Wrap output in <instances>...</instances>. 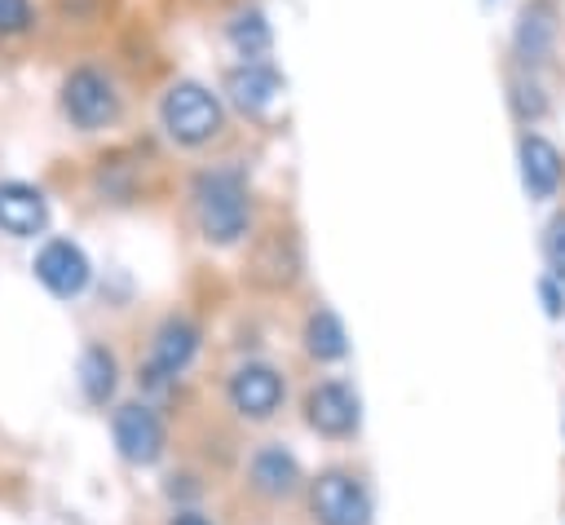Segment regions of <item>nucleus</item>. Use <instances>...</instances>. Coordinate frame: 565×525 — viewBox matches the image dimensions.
<instances>
[{
    "instance_id": "obj_1",
    "label": "nucleus",
    "mask_w": 565,
    "mask_h": 525,
    "mask_svg": "<svg viewBox=\"0 0 565 525\" xmlns=\"http://www.w3.org/2000/svg\"><path fill=\"white\" fill-rule=\"evenodd\" d=\"M190 203H194V221H199L207 243L230 247V243H238L247 234L252 199H247V176L238 168L199 172L194 185H190Z\"/></svg>"
},
{
    "instance_id": "obj_2",
    "label": "nucleus",
    "mask_w": 565,
    "mask_h": 525,
    "mask_svg": "<svg viewBox=\"0 0 565 525\" xmlns=\"http://www.w3.org/2000/svg\"><path fill=\"white\" fill-rule=\"evenodd\" d=\"M159 124L177 146H207L225 128V106L207 84L177 79L159 101Z\"/></svg>"
},
{
    "instance_id": "obj_3",
    "label": "nucleus",
    "mask_w": 565,
    "mask_h": 525,
    "mask_svg": "<svg viewBox=\"0 0 565 525\" xmlns=\"http://www.w3.org/2000/svg\"><path fill=\"white\" fill-rule=\"evenodd\" d=\"M62 115L79 128V132H97L110 128L119 119V88L102 66H75L62 79Z\"/></svg>"
},
{
    "instance_id": "obj_4",
    "label": "nucleus",
    "mask_w": 565,
    "mask_h": 525,
    "mask_svg": "<svg viewBox=\"0 0 565 525\" xmlns=\"http://www.w3.org/2000/svg\"><path fill=\"white\" fill-rule=\"evenodd\" d=\"M318 525H371V494L349 472H322L309 490Z\"/></svg>"
},
{
    "instance_id": "obj_5",
    "label": "nucleus",
    "mask_w": 565,
    "mask_h": 525,
    "mask_svg": "<svg viewBox=\"0 0 565 525\" xmlns=\"http://www.w3.org/2000/svg\"><path fill=\"white\" fill-rule=\"evenodd\" d=\"M194 353H199V326L185 322V318H168L150 340V357L141 366V384L146 388H163L168 379H177L190 366Z\"/></svg>"
},
{
    "instance_id": "obj_6",
    "label": "nucleus",
    "mask_w": 565,
    "mask_h": 525,
    "mask_svg": "<svg viewBox=\"0 0 565 525\" xmlns=\"http://www.w3.org/2000/svg\"><path fill=\"white\" fill-rule=\"evenodd\" d=\"M110 432H115V446H119V454L128 463H141L146 468V463H154L163 454V424L141 401H124L115 410V419H110Z\"/></svg>"
},
{
    "instance_id": "obj_7",
    "label": "nucleus",
    "mask_w": 565,
    "mask_h": 525,
    "mask_svg": "<svg viewBox=\"0 0 565 525\" xmlns=\"http://www.w3.org/2000/svg\"><path fill=\"white\" fill-rule=\"evenodd\" d=\"M88 256H84V247L79 243H71V238H49L40 251H35V278L53 291V296H62V300H71V296H79L84 287H88Z\"/></svg>"
},
{
    "instance_id": "obj_8",
    "label": "nucleus",
    "mask_w": 565,
    "mask_h": 525,
    "mask_svg": "<svg viewBox=\"0 0 565 525\" xmlns=\"http://www.w3.org/2000/svg\"><path fill=\"white\" fill-rule=\"evenodd\" d=\"M278 93H282V75L265 57H243L238 66L225 71V97L243 115H265L278 101Z\"/></svg>"
},
{
    "instance_id": "obj_9",
    "label": "nucleus",
    "mask_w": 565,
    "mask_h": 525,
    "mask_svg": "<svg viewBox=\"0 0 565 525\" xmlns=\"http://www.w3.org/2000/svg\"><path fill=\"white\" fill-rule=\"evenodd\" d=\"M230 401L243 419H269L282 406V375L265 362H247L230 375Z\"/></svg>"
},
{
    "instance_id": "obj_10",
    "label": "nucleus",
    "mask_w": 565,
    "mask_h": 525,
    "mask_svg": "<svg viewBox=\"0 0 565 525\" xmlns=\"http://www.w3.org/2000/svg\"><path fill=\"white\" fill-rule=\"evenodd\" d=\"M305 419H309V428L322 432V437H349V432L358 428V397H353V388L340 384V379L318 384V388L305 397Z\"/></svg>"
},
{
    "instance_id": "obj_11",
    "label": "nucleus",
    "mask_w": 565,
    "mask_h": 525,
    "mask_svg": "<svg viewBox=\"0 0 565 525\" xmlns=\"http://www.w3.org/2000/svg\"><path fill=\"white\" fill-rule=\"evenodd\" d=\"M49 225V199L44 190L26 181H0V229L9 238H35Z\"/></svg>"
},
{
    "instance_id": "obj_12",
    "label": "nucleus",
    "mask_w": 565,
    "mask_h": 525,
    "mask_svg": "<svg viewBox=\"0 0 565 525\" xmlns=\"http://www.w3.org/2000/svg\"><path fill=\"white\" fill-rule=\"evenodd\" d=\"M552 44H556V4H552V0H530V4H521L516 26H512V49H516V57H521L525 66H539V62H547Z\"/></svg>"
},
{
    "instance_id": "obj_13",
    "label": "nucleus",
    "mask_w": 565,
    "mask_h": 525,
    "mask_svg": "<svg viewBox=\"0 0 565 525\" xmlns=\"http://www.w3.org/2000/svg\"><path fill=\"white\" fill-rule=\"evenodd\" d=\"M561 176H565L561 150L547 137L525 132L521 137V181H525V194L530 199H552L561 190Z\"/></svg>"
},
{
    "instance_id": "obj_14",
    "label": "nucleus",
    "mask_w": 565,
    "mask_h": 525,
    "mask_svg": "<svg viewBox=\"0 0 565 525\" xmlns=\"http://www.w3.org/2000/svg\"><path fill=\"white\" fill-rule=\"evenodd\" d=\"M247 476H252V485H256L265 499H282V494H291V490L300 485V463H296V454L282 450V446H260V450L252 454Z\"/></svg>"
},
{
    "instance_id": "obj_15",
    "label": "nucleus",
    "mask_w": 565,
    "mask_h": 525,
    "mask_svg": "<svg viewBox=\"0 0 565 525\" xmlns=\"http://www.w3.org/2000/svg\"><path fill=\"white\" fill-rule=\"evenodd\" d=\"M225 40H230V49L238 57H265L269 44H274V31H269V22H265L260 9H238L225 22Z\"/></svg>"
},
{
    "instance_id": "obj_16",
    "label": "nucleus",
    "mask_w": 565,
    "mask_h": 525,
    "mask_svg": "<svg viewBox=\"0 0 565 525\" xmlns=\"http://www.w3.org/2000/svg\"><path fill=\"white\" fill-rule=\"evenodd\" d=\"M305 349H309V357H318V362H335V357L349 353L344 326H340V318H335L331 309H318V313L305 322Z\"/></svg>"
},
{
    "instance_id": "obj_17",
    "label": "nucleus",
    "mask_w": 565,
    "mask_h": 525,
    "mask_svg": "<svg viewBox=\"0 0 565 525\" xmlns=\"http://www.w3.org/2000/svg\"><path fill=\"white\" fill-rule=\"evenodd\" d=\"M115 375H119L115 371V353L102 349V344H88L84 357H79V388H84V397L102 406L115 393Z\"/></svg>"
},
{
    "instance_id": "obj_18",
    "label": "nucleus",
    "mask_w": 565,
    "mask_h": 525,
    "mask_svg": "<svg viewBox=\"0 0 565 525\" xmlns=\"http://www.w3.org/2000/svg\"><path fill=\"white\" fill-rule=\"evenodd\" d=\"M508 101H512V110H516L521 124H534V119L547 110V97H543V88H539L534 79H512Z\"/></svg>"
},
{
    "instance_id": "obj_19",
    "label": "nucleus",
    "mask_w": 565,
    "mask_h": 525,
    "mask_svg": "<svg viewBox=\"0 0 565 525\" xmlns=\"http://www.w3.org/2000/svg\"><path fill=\"white\" fill-rule=\"evenodd\" d=\"M543 256H547L552 278L565 282V212H556V216L547 221V229H543Z\"/></svg>"
},
{
    "instance_id": "obj_20",
    "label": "nucleus",
    "mask_w": 565,
    "mask_h": 525,
    "mask_svg": "<svg viewBox=\"0 0 565 525\" xmlns=\"http://www.w3.org/2000/svg\"><path fill=\"white\" fill-rule=\"evenodd\" d=\"M35 26L31 0H0V35H26Z\"/></svg>"
},
{
    "instance_id": "obj_21",
    "label": "nucleus",
    "mask_w": 565,
    "mask_h": 525,
    "mask_svg": "<svg viewBox=\"0 0 565 525\" xmlns=\"http://www.w3.org/2000/svg\"><path fill=\"white\" fill-rule=\"evenodd\" d=\"M561 278H543L539 282V296H543V309H547V318H561V309H565V296H561V287H556Z\"/></svg>"
},
{
    "instance_id": "obj_22",
    "label": "nucleus",
    "mask_w": 565,
    "mask_h": 525,
    "mask_svg": "<svg viewBox=\"0 0 565 525\" xmlns=\"http://www.w3.org/2000/svg\"><path fill=\"white\" fill-rule=\"evenodd\" d=\"M172 525H212L207 516H199V512H177L172 516Z\"/></svg>"
}]
</instances>
